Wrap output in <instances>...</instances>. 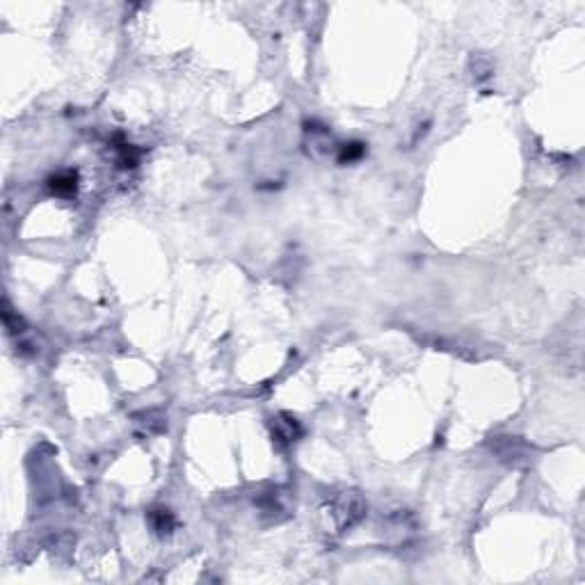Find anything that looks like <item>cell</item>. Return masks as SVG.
<instances>
[{
    "instance_id": "cell-4",
    "label": "cell",
    "mask_w": 585,
    "mask_h": 585,
    "mask_svg": "<svg viewBox=\"0 0 585 585\" xmlns=\"http://www.w3.org/2000/svg\"><path fill=\"white\" fill-rule=\"evenodd\" d=\"M149 524L155 535H170L177 528V516H174L167 508H153L149 510Z\"/></svg>"
},
{
    "instance_id": "cell-2",
    "label": "cell",
    "mask_w": 585,
    "mask_h": 585,
    "mask_svg": "<svg viewBox=\"0 0 585 585\" xmlns=\"http://www.w3.org/2000/svg\"><path fill=\"white\" fill-rule=\"evenodd\" d=\"M272 435H275V439H277L279 444H292V442H297V439L302 437V427H300L295 416L279 414L275 418V427H272Z\"/></svg>"
},
{
    "instance_id": "cell-6",
    "label": "cell",
    "mask_w": 585,
    "mask_h": 585,
    "mask_svg": "<svg viewBox=\"0 0 585 585\" xmlns=\"http://www.w3.org/2000/svg\"><path fill=\"white\" fill-rule=\"evenodd\" d=\"M138 160H140V151L133 144L122 142L117 146V162H119V167H135Z\"/></svg>"
},
{
    "instance_id": "cell-1",
    "label": "cell",
    "mask_w": 585,
    "mask_h": 585,
    "mask_svg": "<svg viewBox=\"0 0 585 585\" xmlns=\"http://www.w3.org/2000/svg\"><path fill=\"white\" fill-rule=\"evenodd\" d=\"M364 512H366V501L357 492H343L334 501V519L338 531L353 528L355 524L362 521Z\"/></svg>"
},
{
    "instance_id": "cell-5",
    "label": "cell",
    "mask_w": 585,
    "mask_h": 585,
    "mask_svg": "<svg viewBox=\"0 0 585 585\" xmlns=\"http://www.w3.org/2000/svg\"><path fill=\"white\" fill-rule=\"evenodd\" d=\"M366 153V144L364 142H348L338 149V162L341 165H350L362 160Z\"/></svg>"
},
{
    "instance_id": "cell-3",
    "label": "cell",
    "mask_w": 585,
    "mask_h": 585,
    "mask_svg": "<svg viewBox=\"0 0 585 585\" xmlns=\"http://www.w3.org/2000/svg\"><path fill=\"white\" fill-rule=\"evenodd\" d=\"M48 188H51V192L57 194V197H71V194H76V190H78V174L71 170L55 174V177L48 179Z\"/></svg>"
}]
</instances>
